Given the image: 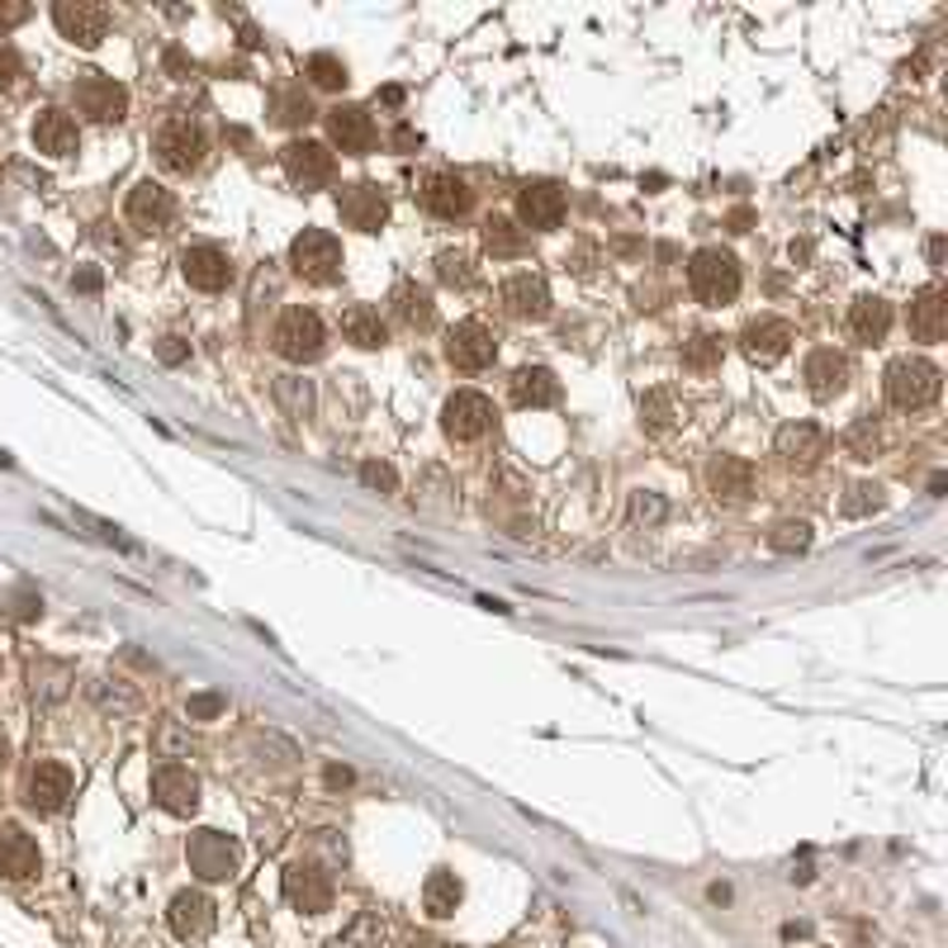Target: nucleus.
<instances>
[{"instance_id":"ddd939ff","label":"nucleus","mask_w":948,"mask_h":948,"mask_svg":"<svg viewBox=\"0 0 948 948\" xmlns=\"http://www.w3.org/2000/svg\"><path fill=\"white\" fill-rule=\"evenodd\" d=\"M849 375H854V365L845 351H835V346H816L811 356H806L801 365V380H806V390H811V399L820 403H830L849 390Z\"/></svg>"},{"instance_id":"4d7b16f0","label":"nucleus","mask_w":948,"mask_h":948,"mask_svg":"<svg viewBox=\"0 0 948 948\" xmlns=\"http://www.w3.org/2000/svg\"><path fill=\"white\" fill-rule=\"evenodd\" d=\"M72 285H77V290H100V275H95V271H81Z\"/></svg>"},{"instance_id":"5fc2aeb1","label":"nucleus","mask_w":948,"mask_h":948,"mask_svg":"<svg viewBox=\"0 0 948 948\" xmlns=\"http://www.w3.org/2000/svg\"><path fill=\"white\" fill-rule=\"evenodd\" d=\"M929 266L944 271V238H929Z\"/></svg>"},{"instance_id":"20e7f679","label":"nucleus","mask_w":948,"mask_h":948,"mask_svg":"<svg viewBox=\"0 0 948 948\" xmlns=\"http://www.w3.org/2000/svg\"><path fill=\"white\" fill-rule=\"evenodd\" d=\"M290 266L309 285H332L342 275V242L327 233V228H304L300 238L290 242Z\"/></svg>"},{"instance_id":"a211bd4d","label":"nucleus","mask_w":948,"mask_h":948,"mask_svg":"<svg viewBox=\"0 0 948 948\" xmlns=\"http://www.w3.org/2000/svg\"><path fill=\"white\" fill-rule=\"evenodd\" d=\"M285 897L304 916H323V910H332V877L319 864H304L300 858V864L285 868Z\"/></svg>"},{"instance_id":"de8ad7c7","label":"nucleus","mask_w":948,"mask_h":948,"mask_svg":"<svg viewBox=\"0 0 948 948\" xmlns=\"http://www.w3.org/2000/svg\"><path fill=\"white\" fill-rule=\"evenodd\" d=\"M185 712H190V722H209V716L223 712V697L219 693H200V697L185 702Z\"/></svg>"},{"instance_id":"f8f14e48","label":"nucleus","mask_w":948,"mask_h":948,"mask_svg":"<svg viewBox=\"0 0 948 948\" xmlns=\"http://www.w3.org/2000/svg\"><path fill=\"white\" fill-rule=\"evenodd\" d=\"M337 214H342L346 228H356V233H380V228L390 223V195H384L380 185H371V181L342 185Z\"/></svg>"},{"instance_id":"9b49d317","label":"nucleus","mask_w":948,"mask_h":948,"mask_svg":"<svg viewBox=\"0 0 948 948\" xmlns=\"http://www.w3.org/2000/svg\"><path fill=\"white\" fill-rule=\"evenodd\" d=\"M285 162V175L300 190H323L332 175H337V157L327 152V143H313V138H294V143L280 152Z\"/></svg>"},{"instance_id":"393cba45","label":"nucleus","mask_w":948,"mask_h":948,"mask_svg":"<svg viewBox=\"0 0 948 948\" xmlns=\"http://www.w3.org/2000/svg\"><path fill=\"white\" fill-rule=\"evenodd\" d=\"M33 148H39L43 157H52V162H62V157H77V152H81V129H77V119L67 114V110H43L39 119H33Z\"/></svg>"},{"instance_id":"b1692460","label":"nucleus","mask_w":948,"mask_h":948,"mask_svg":"<svg viewBox=\"0 0 948 948\" xmlns=\"http://www.w3.org/2000/svg\"><path fill=\"white\" fill-rule=\"evenodd\" d=\"M167 920H171V929H175V939H204L209 929H214V901L204 897L200 887H185V891H175L171 897V910H167Z\"/></svg>"},{"instance_id":"603ef678","label":"nucleus","mask_w":948,"mask_h":948,"mask_svg":"<svg viewBox=\"0 0 948 948\" xmlns=\"http://www.w3.org/2000/svg\"><path fill=\"white\" fill-rule=\"evenodd\" d=\"M394 148H399V152L423 148V133H413V129H394Z\"/></svg>"},{"instance_id":"72a5a7b5","label":"nucleus","mask_w":948,"mask_h":948,"mask_svg":"<svg viewBox=\"0 0 948 948\" xmlns=\"http://www.w3.org/2000/svg\"><path fill=\"white\" fill-rule=\"evenodd\" d=\"M461 897H465V887H461V877H455L451 868L427 873V883H423V906H427L432 920L455 916V910H461Z\"/></svg>"},{"instance_id":"7c9ffc66","label":"nucleus","mask_w":948,"mask_h":948,"mask_svg":"<svg viewBox=\"0 0 948 948\" xmlns=\"http://www.w3.org/2000/svg\"><path fill=\"white\" fill-rule=\"evenodd\" d=\"M342 337L351 346H361V351H380L384 342H390V323H384L380 309H371V304H351L342 313Z\"/></svg>"},{"instance_id":"09e8293b","label":"nucleus","mask_w":948,"mask_h":948,"mask_svg":"<svg viewBox=\"0 0 948 948\" xmlns=\"http://www.w3.org/2000/svg\"><path fill=\"white\" fill-rule=\"evenodd\" d=\"M157 356H162L167 365H181L190 356V342L185 337H162V342H157Z\"/></svg>"},{"instance_id":"864d4df0","label":"nucleus","mask_w":948,"mask_h":948,"mask_svg":"<svg viewBox=\"0 0 948 948\" xmlns=\"http://www.w3.org/2000/svg\"><path fill=\"white\" fill-rule=\"evenodd\" d=\"M167 67H171L175 77H190V62H185V58H181V52H175V48L167 52Z\"/></svg>"},{"instance_id":"bb28decb","label":"nucleus","mask_w":948,"mask_h":948,"mask_svg":"<svg viewBox=\"0 0 948 948\" xmlns=\"http://www.w3.org/2000/svg\"><path fill=\"white\" fill-rule=\"evenodd\" d=\"M707 488L716 503H745L754 494V465L740 455H716L707 465Z\"/></svg>"},{"instance_id":"a18cd8bd","label":"nucleus","mask_w":948,"mask_h":948,"mask_svg":"<svg viewBox=\"0 0 948 948\" xmlns=\"http://www.w3.org/2000/svg\"><path fill=\"white\" fill-rule=\"evenodd\" d=\"M361 484L375 488V494H399V474H394V465H384V461H365L361 465Z\"/></svg>"},{"instance_id":"2f4dec72","label":"nucleus","mask_w":948,"mask_h":948,"mask_svg":"<svg viewBox=\"0 0 948 948\" xmlns=\"http://www.w3.org/2000/svg\"><path fill=\"white\" fill-rule=\"evenodd\" d=\"M390 304H394V319L403 327H413V332H427L436 323V304H432V294L423 285H413V280H403V285H394L390 294Z\"/></svg>"},{"instance_id":"6ab92c4d","label":"nucleus","mask_w":948,"mask_h":948,"mask_svg":"<svg viewBox=\"0 0 948 948\" xmlns=\"http://www.w3.org/2000/svg\"><path fill=\"white\" fill-rule=\"evenodd\" d=\"M72 801V768L67 764H39L29 774V787H24V806L39 816H58L62 806Z\"/></svg>"},{"instance_id":"5701e85b","label":"nucleus","mask_w":948,"mask_h":948,"mask_svg":"<svg viewBox=\"0 0 948 948\" xmlns=\"http://www.w3.org/2000/svg\"><path fill=\"white\" fill-rule=\"evenodd\" d=\"M417 195H423V204L432 209L436 219H465L470 204H474L470 181H465V175H455V171H432Z\"/></svg>"},{"instance_id":"2eb2a0df","label":"nucleus","mask_w":948,"mask_h":948,"mask_svg":"<svg viewBox=\"0 0 948 948\" xmlns=\"http://www.w3.org/2000/svg\"><path fill=\"white\" fill-rule=\"evenodd\" d=\"M124 219L138 228V233H162V228H171V219H175V195L157 181H138L129 190Z\"/></svg>"},{"instance_id":"79ce46f5","label":"nucleus","mask_w":948,"mask_h":948,"mask_svg":"<svg viewBox=\"0 0 948 948\" xmlns=\"http://www.w3.org/2000/svg\"><path fill=\"white\" fill-rule=\"evenodd\" d=\"M768 546H774L778 555H797L811 546V526L806 522H778L774 532H768Z\"/></svg>"},{"instance_id":"aec40b11","label":"nucleus","mask_w":948,"mask_h":948,"mask_svg":"<svg viewBox=\"0 0 948 948\" xmlns=\"http://www.w3.org/2000/svg\"><path fill=\"white\" fill-rule=\"evenodd\" d=\"M152 797L171 816H195L200 811V778L181 764H162L152 774Z\"/></svg>"},{"instance_id":"a878e982","label":"nucleus","mask_w":948,"mask_h":948,"mask_svg":"<svg viewBox=\"0 0 948 948\" xmlns=\"http://www.w3.org/2000/svg\"><path fill=\"white\" fill-rule=\"evenodd\" d=\"M39 868H43V854L33 845V835H24L20 825H0V877L29 883V877H39Z\"/></svg>"},{"instance_id":"0eeeda50","label":"nucleus","mask_w":948,"mask_h":948,"mask_svg":"<svg viewBox=\"0 0 948 948\" xmlns=\"http://www.w3.org/2000/svg\"><path fill=\"white\" fill-rule=\"evenodd\" d=\"M494 403H488L480 390H455L442 409V427L451 442H480V436L494 432Z\"/></svg>"},{"instance_id":"6e6d98bb","label":"nucleus","mask_w":948,"mask_h":948,"mask_svg":"<svg viewBox=\"0 0 948 948\" xmlns=\"http://www.w3.org/2000/svg\"><path fill=\"white\" fill-rule=\"evenodd\" d=\"M346 783H351V768H337V764H332V768H327V787H346Z\"/></svg>"},{"instance_id":"9d476101","label":"nucleus","mask_w":948,"mask_h":948,"mask_svg":"<svg viewBox=\"0 0 948 948\" xmlns=\"http://www.w3.org/2000/svg\"><path fill=\"white\" fill-rule=\"evenodd\" d=\"M52 24L67 43L77 48H100V39L110 33V10L95 6V0H58L52 6Z\"/></svg>"},{"instance_id":"3c124183","label":"nucleus","mask_w":948,"mask_h":948,"mask_svg":"<svg viewBox=\"0 0 948 948\" xmlns=\"http://www.w3.org/2000/svg\"><path fill=\"white\" fill-rule=\"evenodd\" d=\"M29 14H33L29 6H0V33H6V29H14V24H24Z\"/></svg>"},{"instance_id":"6e6552de","label":"nucleus","mask_w":948,"mask_h":948,"mask_svg":"<svg viewBox=\"0 0 948 948\" xmlns=\"http://www.w3.org/2000/svg\"><path fill=\"white\" fill-rule=\"evenodd\" d=\"M498 356V337H494V327L480 323V319H465V323H455L446 332V361L455 365V371H488Z\"/></svg>"},{"instance_id":"f257e3e1","label":"nucleus","mask_w":948,"mask_h":948,"mask_svg":"<svg viewBox=\"0 0 948 948\" xmlns=\"http://www.w3.org/2000/svg\"><path fill=\"white\" fill-rule=\"evenodd\" d=\"M688 290L697 304L707 309H726L735 304V294H740V261L722 248H702L693 252L688 261Z\"/></svg>"},{"instance_id":"f704fd0d","label":"nucleus","mask_w":948,"mask_h":948,"mask_svg":"<svg viewBox=\"0 0 948 948\" xmlns=\"http://www.w3.org/2000/svg\"><path fill=\"white\" fill-rule=\"evenodd\" d=\"M313 119V104L304 95V85H280L275 91V124H285V129H300Z\"/></svg>"},{"instance_id":"e433bc0d","label":"nucleus","mask_w":948,"mask_h":948,"mask_svg":"<svg viewBox=\"0 0 948 948\" xmlns=\"http://www.w3.org/2000/svg\"><path fill=\"white\" fill-rule=\"evenodd\" d=\"M683 365H688V371H716V365H722V337H716V332L688 337L683 342Z\"/></svg>"},{"instance_id":"ea45409f","label":"nucleus","mask_w":948,"mask_h":948,"mask_svg":"<svg viewBox=\"0 0 948 948\" xmlns=\"http://www.w3.org/2000/svg\"><path fill=\"white\" fill-rule=\"evenodd\" d=\"M275 399H280V409H285L290 417H309V409H313V390H309V380H300V375L275 380Z\"/></svg>"},{"instance_id":"c756f323","label":"nucleus","mask_w":948,"mask_h":948,"mask_svg":"<svg viewBox=\"0 0 948 948\" xmlns=\"http://www.w3.org/2000/svg\"><path fill=\"white\" fill-rule=\"evenodd\" d=\"M774 446L787 465H816L825 455V432L816 423H787V427H778Z\"/></svg>"},{"instance_id":"f3484780","label":"nucleus","mask_w":948,"mask_h":948,"mask_svg":"<svg viewBox=\"0 0 948 948\" xmlns=\"http://www.w3.org/2000/svg\"><path fill=\"white\" fill-rule=\"evenodd\" d=\"M498 304L507 319H517V323H541L551 313V290H546V280L532 275V271H522L513 280H503V290H498Z\"/></svg>"},{"instance_id":"f03ea898","label":"nucleus","mask_w":948,"mask_h":948,"mask_svg":"<svg viewBox=\"0 0 948 948\" xmlns=\"http://www.w3.org/2000/svg\"><path fill=\"white\" fill-rule=\"evenodd\" d=\"M939 365H929L925 356H897L887 365L883 375V390H887V403L901 413H920L929 403L939 399Z\"/></svg>"},{"instance_id":"37998d69","label":"nucleus","mask_w":948,"mask_h":948,"mask_svg":"<svg viewBox=\"0 0 948 948\" xmlns=\"http://www.w3.org/2000/svg\"><path fill=\"white\" fill-rule=\"evenodd\" d=\"M839 507H845V517H868V513L883 507V488H877V484H854L849 498L839 503Z\"/></svg>"},{"instance_id":"423d86ee","label":"nucleus","mask_w":948,"mask_h":948,"mask_svg":"<svg viewBox=\"0 0 948 948\" xmlns=\"http://www.w3.org/2000/svg\"><path fill=\"white\" fill-rule=\"evenodd\" d=\"M72 100L81 114H91L95 124H119L129 114V85L104 77V72H81L72 85Z\"/></svg>"},{"instance_id":"c85d7f7f","label":"nucleus","mask_w":948,"mask_h":948,"mask_svg":"<svg viewBox=\"0 0 948 948\" xmlns=\"http://www.w3.org/2000/svg\"><path fill=\"white\" fill-rule=\"evenodd\" d=\"M513 403L517 409H551V403H559L555 371H546V365H522L513 375Z\"/></svg>"},{"instance_id":"c9c22d12","label":"nucleus","mask_w":948,"mask_h":948,"mask_svg":"<svg viewBox=\"0 0 948 948\" xmlns=\"http://www.w3.org/2000/svg\"><path fill=\"white\" fill-rule=\"evenodd\" d=\"M484 248H488V256H522V252H526V238H522L517 223L488 219V223H484Z\"/></svg>"},{"instance_id":"58836bf2","label":"nucleus","mask_w":948,"mask_h":948,"mask_svg":"<svg viewBox=\"0 0 948 948\" xmlns=\"http://www.w3.org/2000/svg\"><path fill=\"white\" fill-rule=\"evenodd\" d=\"M436 280L451 290H470L474 280H480V271H474V261L465 252H442L436 256Z\"/></svg>"},{"instance_id":"cd10ccee","label":"nucleus","mask_w":948,"mask_h":948,"mask_svg":"<svg viewBox=\"0 0 948 948\" xmlns=\"http://www.w3.org/2000/svg\"><path fill=\"white\" fill-rule=\"evenodd\" d=\"M906 323H910V332H916L920 342H939L944 327H948V294L939 285H925L916 300H910Z\"/></svg>"},{"instance_id":"49530a36","label":"nucleus","mask_w":948,"mask_h":948,"mask_svg":"<svg viewBox=\"0 0 948 948\" xmlns=\"http://www.w3.org/2000/svg\"><path fill=\"white\" fill-rule=\"evenodd\" d=\"M20 77H24V62H20V52L0 43V95H6V91H14V85H20Z\"/></svg>"},{"instance_id":"a19ab883","label":"nucleus","mask_w":948,"mask_h":948,"mask_svg":"<svg viewBox=\"0 0 948 948\" xmlns=\"http://www.w3.org/2000/svg\"><path fill=\"white\" fill-rule=\"evenodd\" d=\"M641 423H645V432H669L674 427V399L664 390H649L641 399Z\"/></svg>"},{"instance_id":"4be33fe9","label":"nucleus","mask_w":948,"mask_h":948,"mask_svg":"<svg viewBox=\"0 0 948 948\" xmlns=\"http://www.w3.org/2000/svg\"><path fill=\"white\" fill-rule=\"evenodd\" d=\"M793 323H783V319H754V323H745V332H740V351L754 361V365H774V361H783L787 351H793Z\"/></svg>"},{"instance_id":"39448f33","label":"nucleus","mask_w":948,"mask_h":948,"mask_svg":"<svg viewBox=\"0 0 948 948\" xmlns=\"http://www.w3.org/2000/svg\"><path fill=\"white\" fill-rule=\"evenodd\" d=\"M157 162H162L167 171L175 175H190V171H200L204 167V152H209V138L204 129L195 124V119H185V114H175L167 119L162 129H157Z\"/></svg>"},{"instance_id":"4c0bfd02","label":"nucleus","mask_w":948,"mask_h":948,"mask_svg":"<svg viewBox=\"0 0 948 948\" xmlns=\"http://www.w3.org/2000/svg\"><path fill=\"white\" fill-rule=\"evenodd\" d=\"M304 77L319 85V91H342L346 85V62L332 58V52H313V58L304 62Z\"/></svg>"},{"instance_id":"8fccbe9b","label":"nucleus","mask_w":948,"mask_h":948,"mask_svg":"<svg viewBox=\"0 0 948 948\" xmlns=\"http://www.w3.org/2000/svg\"><path fill=\"white\" fill-rule=\"evenodd\" d=\"M664 517V503L655 494H636V522H659Z\"/></svg>"},{"instance_id":"473e14b6","label":"nucleus","mask_w":948,"mask_h":948,"mask_svg":"<svg viewBox=\"0 0 948 948\" xmlns=\"http://www.w3.org/2000/svg\"><path fill=\"white\" fill-rule=\"evenodd\" d=\"M849 332L858 342H883L887 332H891V304L883 300V294H864V300H854L849 309Z\"/></svg>"},{"instance_id":"412c9836","label":"nucleus","mask_w":948,"mask_h":948,"mask_svg":"<svg viewBox=\"0 0 948 948\" xmlns=\"http://www.w3.org/2000/svg\"><path fill=\"white\" fill-rule=\"evenodd\" d=\"M517 219L526 228H536V233H551L565 219V190L555 181H526L517 195Z\"/></svg>"},{"instance_id":"4468645a","label":"nucleus","mask_w":948,"mask_h":948,"mask_svg":"<svg viewBox=\"0 0 948 948\" xmlns=\"http://www.w3.org/2000/svg\"><path fill=\"white\" fill-rule=\"evenodd\" d=\"M181 275H185L195 290L219 294V290L233 285L238 271H233V256H228L223 248H214V242H200V248H185V252H181Z\"/></svg>"},{"instance_id":"1a4fd4ad","label":"nucleus","mask_w":948,"mask_h":948,"mask_svg":"<svg viewBox=\"0 0 948 948\" xmlns=\"http://www.w3.org/2000/svg\"><path fill=\"white\" fill-rule=\"evenodd\" d=\"M185 864L204 883H228L238 873V845L223 830H195L185 845Z\"/></svg>"},{"instance_id":"dca6fc26","label":"nucleus","mask_w":948,"mask_h":948,"mask_svg":"<svg viewBox=\"0 0 948 948\" xmlns=\"http://www.w3.org/2000/svg\"><path fill=\"white\" fill-rule=\"evenodd\" d=\"M327 138L346 157H371L380 133H375V119L365 114L361 104H332V110H327Z\"/></svg>"},{"instance_id":"7ed1b4c3","label":"nucleus","mask_w":948,"mask_h":948,"mask_svg":"<svg viewBox=\"0 0 948 948\" xmlns=\"http://www.w3.org/2000/svg\"><path fill=\"white\" fill-rule=\"evenodd\" d=\"M271 346H275V356H285L290 365H309V361L323 356L327 327H323V319H319L313 309L290 304V309L275 319V327H271Z\"/></svg>"},{"instance_id":"c03bdc74","label":"nucleus","mask_w":948,"mask_h":948,"mask_svg":"<svg viewBox=\"0 0 948 948\" xmlns=\"http://www.w3.org/2000/svg\"><path fill=\"white\" fill-rule=\"evenodd\" d=\"M845 446L858 455V461H873V451H877V423L873 417H858V423L849 427V436H845Z\"/></svg>"}]
</instances>
